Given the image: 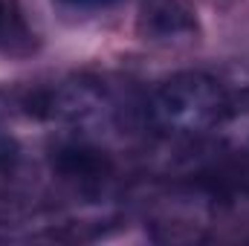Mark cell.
<instances>
[{
    "label": "cell",
    "instance_id": "6da1fadb",
    "mask_svg": "<svg viewBox=\"0 0 249 246\" xmlns=\"http://www.w3.org/2000/svg\"><path fill=\"white\" fill-rule=\"evenodd\" d=\"M148 116L165 133L200 136L206 130H214L229 116V96L214 75L186 70L165 78L154 90L148 102Z\"/></svg>",
    "mask_w": 249,
    "mask_h": 246
},
{
    "label": "cell",
    "instance_id": "52a82bcc",
    "mask_svg": "<svg viewBox=\"0 0 249 246\" xmlns=\"http://www.w3.org/2000/svg\"><path fill=\"white\" fill-rule=\"evenodd\" d=\"M3 18H6V9H3V3H0V29H3Z\"/></svg>",
    "mask_w": 249,
    "mask_h": 246
},
{
    "label": "cell",
    "instance_id": "7a4b0ae2",
    "mask_svg": "<svg viewBox=\"0 0 249 246\" xmlns=\"http://www.w3.org/2000/svg\"><path fill=\"white\" fill-rule=\"evenodd\" d=\"M41 113L67 124L105 122L110 116V99L102 84L90 78H70L44 96Z\"/></svg>",
    "mask_w": 249,
    "mask_h": 246
},
{
    "label": "cell",
    "instance_id": "277c9868",
    "mask_svg": "<svg viewBox=\"0 0 249 246\" xmlns=\"http://www.w3.org/2000/svg\"><path fill=\"white\" fill-rule=\"evenodd\" d=\"M53 162H55V168H58L61 177L75 180V183H99L107 174V159L96 148H87L81 142H72V145L58 148Z\"/></svg>",
    "mask_w": 249,
    "mask_h": 246
},
{
    "label": "cell",
    "instance_id": "5b68a950",
    "mask_svg": "<svg viewBox=\"0 0 249 246\" xmlns=\"http://www.w3.org/2000/svg\"><path fill=\"white\" fill-rule=\"evenodd\" d=\"M12 159H15V142L9 133L0 130V171H6L12 165Z\"/></svg>",
    "mask_w": 249,
    "mask_h": 246
},
{
    "label": "cell",
    "instance_id": "8992f818",
    "mask_svg": "<svg viewBox=\"0 0 249 246\" xmlns=\"http://www.w3.org/2000/svg\"><path fill=\"white\" fill-rule=\"evenodd\" d=\"M70 6H110V3H119V0H61Z\"/></svg>",
    "mask_w": 249,
    "mask_h": 246
},
{
    "label": "cell",
    "instance_id": "3957f363",
    "mask_svg": "<svg viewBox=\"0 0 249 246\" xmlns=\"http://www.w3.org/2000/svg\"><path fill=\"white\" fill-rule=\"evenodd\" d=\"M139 35L154 44H186L197 35L194 9L183 0H151L139 15Z\"/></svg>",
    "mask_w": 249,
    "mask_h": 246
}]
</instances>
